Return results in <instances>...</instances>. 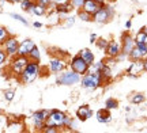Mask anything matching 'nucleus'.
<instances>
[{
    "label": "nucleus",
    "mask_w": 147,
    "mask_h": 133,
    "mask_svg": "<svg viewBox=\"0 0 147 133\" xmlns=\"http://www.w3.org/2000/svg\"><path fill=\"white\" fill-rule=\"evenodd\" d=\"M79 84L87 91H94L100 88L101 86L105 84V80L102 78L101 72H87V74L82 75V79Z\"/></svg>",
    "instance_id": "1"
},
{
    "label": "nucleus",
    "mask_w": 147,
    "mask_h": 133,
    "mask_svg": "<svg viewBox=\"0 0 147 133\" xmlns=\"http://www.w3.org/2000/svg\"><path fill=\"white\" fill-rule=\"evenodd\" d=\"M40 72H41V65L37 61H29L27 65L25 67V69L22 71V74L18 76V79L22 84H30L34 80L40 76Z\"/></svg>",
    "instance_id": "2"
},
{
    "label": "nucleus",
    "mask_w": 147,
    "mask_h": 133,
    "mask_svg": "<svg viewBox=\"0 0 147 133\" xmlns=\"http://www.w3.org/2000/svg\"><path fill=\"white\" fill-rule=\"evenodd\" d=\"M82 75L76 74L72 69H64L61 72L56 74V84L59 86H75L80 83Z\"/></svg>",
    "instance_id": "3"
},
{
    "label": "nucleus",
    "mask_w": 147,
    "mask_h": 133,
    "mask_svg": "<svg viewBox=\"0 0 147 133\" xmlns=\"http://www.w3.org/2000/svg\"><path fill=\"white\" fill-rule=\"evenodd\" d=\"M115 16V7L109 3L101 5L100 10L93 15V22L98 23V25H105L108 22H110Z\"/></svg>",
    "instance_id": "4"
},
{
    "label": "nucleus",
    "mask_w": 147,
    "mask_h": 133,
    "mask_svg": "<svg viewBox=\"0 0 147 133\" xmlns=\"http://www.w3.org/2000/svg\"><path fill=\"white\" fill-rule=\"evenodd\" d=\"M67 113L61 112L59 109H52L49 110V114H48L47 122L45 125H49V126H55L59 130L64 128V124H65V118H67Z\"/></svg>",
    "instance_id": "5"
},
{
    "label": "nucleus",
    "mask_w": 147,
    "mask_h": 133,
    "mask_svg": "<svg viewBox=\"0 0 147 133\" xmlns=\"http://www.w3.org/2000/svg\"><path fill=\"white\" fill-rule=\"evenodd\" d=\"M30 61V59L27 56H21V54H16L14 57H11L10 61V71L14 75L19 76L22 74V71L25 69V67L27 65V63Z\"/></svg>",
    "instance_id": "6"
},
{
    "label": "nucleus",
    "mask_w": 147,
    "mask_h": 133,
    "mask_svg": "<svg viewBox=\"0 0 147 133\" xmlns=\"http://www.w3.org/2000/svg\"><path fill=\"white\" fill-rule=\"evenodd\" d=\"M48 114H49V110H45V109H40L32 114V124L36 130L38 132L42 130V128L45 126V122H47Z\"/></svg>",
    "instance_id": "7"
},
{
    "label": "nucleus",
    "mask_w": 147,
    "mask_h": 133,
    "mask_svg": "<svg viewBox=\"0 0 147 133\" xmlns=\"http://www.w3.org/2000/svg\"><path fill=\"white\" fill-rule=\"evenodd\" d=\"M69 68L72 69V71H75V72L79 75H84V74L89 72L90 65L87 64L78 53V54H75L74 57H71V60H69Z\"/></svg>",
    "instance_id": "8"
},
{
    "label": "nucleus",
    "mask_w": 147,
    "mask_h": 133,
    "mask_svg": "<svg viewBox=\"0 0 147 133\" xmlns=\"http://www.w3.org/2000/svg\"><path fill=\"white\" fill-rule=\"evenodd\" d=\"M135 48V38L127 30L123 35H121V53L125 54L128 57V54L132 52V49Z\"/></svg>",
    "instance_id": "9"
},
{
    "label": "nucleus",
    "mask_w": 147,
    "mask_h": 133,
    "mask_svg": "<svg viewBox=\"0 0 147 133\" xmlns=\"http://www.w3.org/2000/svg\"><path fill=\"white\" fill-rule=\"evenodd\" d=\"M3 48H4V50L7 52L8 57L16 56V54H18V48H19V41H18V38L14 37V35H10V37L4 41Z\"/></svg>",
    "instance_id": "10"
},
{
    "label": "nucleus",
    "mask_w": 147,
    "mask_h": 133,
    "mask_svg": "<svg viewBox=\"0 0 147 133\" xmlns=\"http://www.w3.org/2000/svg\"><path fill=\"white\" fill-rule=\"evenodd\" d=\"M67 68V61L65 59L60 57V56H55L49 61V72L51 74H59Z\"/></svg>",
    "instance_id": "11"
},
{
    "label": "nucleus",
    "mask_w": 147,
    "mask_h": 133,
    "mask_svg": "<svg viewBox=\"0 0 147 133\" xmlns=\"http://www.w3.org/2000/svg\"><path fill=\"white\" fill-rule=\"evenodd\" d=\"M142 72H144L143 71V60H134L125 69L127 76H129V78H138Z\"/></svg>",
    "instance_id": "12"
},
{
    "label": "nucleus",
    "mask_w": 147,
    "mask_h": 133,
    "mask_svg": "<svg viewBox=\"0 0 147 133\" xmlns=\"http://www.w3.org/2000/svg\"><path fill=\"white\" fill-rule=\"evenodd\" d=\"M105 53L109 59H117V56L121 53V41H116V39L109 41Z\"/></svg>",
    "instance_id": "13"
},
{
    "label": "nucleus",
    "mask_w": 147,
    "mask_h": 133,
    "mask_svg": "<svg viewBox=\"0 0 147 133\" xmlns=\"http://www.w3.org/2000/svg\"><path fill=\"white\" fill-rule=\"evenodd\" d=\"M76 120L78 121H80V122H84V121H87L89 118L93 117V114H94V112L91 110V107L89 106V105H82V106H79L78 109H76Z\"/></svg>",
    "instance_id": "14"
},
{
    "label": "nucleus",
    "mask_w": 147,
    "mask_h": 133,
    "mask_svg": "<svg viewBox=\"0 0 147 133\" xmlns=\"http://www.w3.org/2000/svg\"><path fill=\"white\" fill-rule=\"evenodd\" d=\"M36 46V42L30 39V38H27V39H23L19 42V48H18V54H21V56H29V53L32 52V49Z\"/></svg>",
    "instance_id": "15"
},
{
    "label": "nucleus",
    "mask_w": 147,
    "mask_h": 133,
    "mask_svg": "<svg viewBox=\"0 0 147 133\" xmlns=\"http://www.w3.org/2000/svg\"><path fill=\"white\" fill-rule=\"evenodd\" d=\"M4 132L7 133H21L25 132V124L19 121V120H14V121H10L7 122L4 128Z\"/></svg>",
    "instance_id": "16"
},
{
    "label": "nucleus",
    "mask_w": 147,
    "mask_h": 133,
    "mask_svg": "<svg viewBox=\"0 0 147 133\" xmlns=\"http://www.w3.org/2000/svg\"><path fill=\"white\" fill-rule=\"evenodd\" d=\"M95 118L100 124H109L112 121V114H110V110H108L106 107L104 109H100L98 112L95 113Z\"/></svg>",
    "instance_id": "17"
},
{
    "label": "nucleus",
    "mask_w": 147,
    "mask_h": 133,
    "mask_svg": "<svg viewBox=\"0 0 147 133\" xmlns=\"http://www.w3.org/2000/svg\"><path fill=\"white\" fill-rule=\"evenodd\" d=\"M72 10H74V5L71 4V1H69V3H65V4L56 5V8H55V11H56V14L59 15V18H63V19L68 15Z\"/></svg>",
    "instance_id": "18"
},
{
    "label": "nucleus",
    "mask_w": 147,
    "mask_h": 133,
    "mask_svg": "<svg viewBox=\"0 0 147 133\" xmlns=\"http://www.w3.org/2000/svg\"><path fill=\"white\" fill-rule=\"evenodd\" d=\"M101 4L100 3H97L95 0H84V4H83V8L84 11H87V12H90L91 15H94L97 11L100 10Z\"/></svg>",
    "instance_id": "19"
},
{
    "label": "nucleus",
    "mask_w": 147,
    "mask_h": 133,
    "mask_svg": "<svg viewBox=\"0 0 147 133\" xmlns=\"http://www.w3.org/2000/svg\"><path fill=\"white\" fill-rule=\"evenodd\" d=\"M32 15H36V16H45L48 14V5L45 4H41V3H37L34 4V7L32 8Z\"/></svg>",
    "instance_id": "20"
},
{
    "label": "nucleus",
    "mask_w": 147,
    "mask_h": 133,
    "mask_svg": "<svg viewBox=\"0 0 147 133\" xmlns=\"http://www.w3.org/2000/svg\"><path fill=\"white\" fill-rule=\"evenodd\" d=\"M79 56L82 57V59L87 63L89 65H91L95 61V56H94V53L90 50L89 48H84V49H82L80 52H79Z\"/></svg>",
    "instance_id": "21"
},
{
    "label": "nucleus",
    "mask_w": 147,
    "mask_h": 133,
    "mask_svg": "<svg viewBox=\"0 0 147 133\" xmlns=\"http://www.w3.org/2000/svg\"><path fill=\"white\" fill-rule=\"evenodd\" d=\"M128 59L134 61V60H143V59H147V53L146 52H143L142 49H139L135 45V48L132 49V52L128 54Z\"/></svg>",
    "instance_id": "22"
},
{
    "label": "nucleus",
    "mask_w": 147,
    "mask_h": 133,
    "mask_svg": "<svg viewBox=\"0 0 147 133\" xmlns=\"http://www.w3.org/2000/svg\"><path fill=\"white\" fill-rule=\"evenodd\" d=\"M129 101H131L132 105H142L146 101V96L143 92H134L131 96H129Z\"/></svg>",
    "instance_id": "23"
},
{
    "label": "nucleus",
    "mask_w": 147,
    "mask_h": 133,
    "mask_svg": "<svg viewBox=\"0 0 147 133\" xmlns=\"http://www.w3.org/2000/svg\"><path fill=\"white\" fill-rule=\"evenodd\" d=\"M101 75H102V78L105 80V83H109L110 80H112V76H113V74H112V67L105 63L104 68L101 69Z\"/></svg>",
    "instance_id": "24"
},
{
    "label": "nucleus",
    "mask_w": 147,
    "mask_h": 133,
    "mask_svg": "<svg viewBox=\"0 0 147 133\" xmlns=\"http://www.w3.org/2000/svg\"><path fill=\"white\" fill-rule=\"evenodd\" d=\"M19 4H21L22 11L30 14V12H32V8L34 7V4H36V0H22Z\"/></svg>",
    "instance_id": "25"
},
{
    "label": "nucleus",
    "mask_w": 147,
    "mask_h": 133,
    "mask_svg": "<svg viewBox=\"0 0 147 133\" xmlns=\"http://www.w3.org/2000/svg\"><path fill=\"white\" fill-rule=\"evenodd\" d=\"M27 57L32 60V61H37V63H40V61H41V52H40V49H38V46H37V45L32 49V52L29 53V56H27Z\"/></svg>",
    "instance_id": "26"
},
{
    "label": "nucleus",
    "mask_w": 147,
    "mask_h": 133,
    "mask_svg": "<svg viewBox=\"0 0 147 133\" xmlns=\"http://www.w3.org/2000/svg\"><path fill=\"white\" fill-rule=\"evenodd\" d=\"M78 18L82 22H93V15L90 12H87V11H84L83 8L78 10Z\"/></svg>",
    "instance_id": "27"
},
{
    "label": "nucleus",
    "mask_w": 147,
    "mask_h": 133,
    "mask_svg": "<svg viewBox=\"0 0 147 133\" xmlns=\"http://www.w3.org/2000/svg\"><path fill=\"white\" fill-rule=\"evenodd\" d=\"M105 107L108 110H115L119 107V101L116 98H108L105 101Z\"/></svg>",
    "instance_id": "28"
},
{
    "label": "nucleus",
    "mask_w": 147,
    "mask_h": 133,
    "mask_svg": "<svg viewBox=\"0 0 147 133\" xmlns=\"http://www.w3.org/2000/svg\"><path fill=\"white\" fill-rule=\"evenodd\" d=\"M134 38H135V43H147V34L143 30H139Z\"/></svg>",
    "instance_id": "29"
},
{
    "label": "nucleus",
    "mask_w": 147,
    "mask_h": 133,
    "mask_svg": "<svg viewBox=\"0 0 147 133\" xmlns=\"http://www.w3.org/2000/svg\"><path fill=\"white\" fill-rule=\"evenodd\" d=\"M104 65H105V61H94L93 64L90 65L89 68V72H101V69L104 68Z\"/></svg>",
    "instance_id": "30"
},
{
    "label": "nucleus",
    "mask_w": 147,
    "mask_h": 133,
    "mask_svg": "<svg viewBox=\"0 0 147 133\" xmlns=\"http://www.w3.org/2000/svg\"><path fill=\"white\" fill-rule=\"evenodd\" d=\"M10 16L12 18V19H15V21H18V22H21L22 25H25V26H29V21H27L25 16H22V15H19V14H15V12H11L10 14Z\"/></svg>",
    "instance_id": "31"
},
{
    "label": "nucleus",
    "mask_w": 147,
    "mask_h": 133,
    "mask_svg": "<svg viewBox=\"0 0 147 133\" xmlns=\"http://www.w3.org/2000/svg\"><path fill=\"white\" fill-rule=\"evenodd\" d=\"M95 45H97L101 50H104V52H105L106 48H108V45H109V41L105 39V38H98V39L95 41Z\"/></svg>",
    "instance_id": "32"
},
{
    "label": "nucleus",
    "mask_w": 147,
    "mask_h": 133,
    "mask_svg": "<svg viewBox=\"0 0 147 133\" xmlns=\"http://www.w3.org/2000/svg\"><path fill=\"white\" fill-rule=\"evenodd\" d=\"M3 98H4L5 102H12L14 101V98H15V91L14 90H5L4 94H3Z\"/></svg>",
    "instance_id": "33"
},
{
    "label": "nucleus",
    "mask_w": 147,
    "mask_h": 133,
    "mask_svg": "<svg viewBox=\"0 0 147 133\" xmlns=\"http://www.w3.org/2000/svg\"><path fill=\"white\" fill-rule=\"evenodd\" d=\"M8 37H10V33H8V30H7L5 27L0 26V45H3V43H4V41Z\"/></svg>",
    "instance_id": "34"
},
{
    "label": "nucleus",
    "mask_w": 147,
    "mask_h": 133,
    "mask_svg": "<svg viewBox=\"0 0 147 133\" xmlns=\"http://www.w3.org/2000/svg\"><path fill=\"white\" fill-rule=\"evenodd\" d=\"M8 59H10V57H8L7 52L4 50L3 45H0V67H1V65H4L5 63H7V60H8Z\"/></svg>",
    "instance_id": "35"
},
{
    "label": "nucleus",
    "mask_w": 147,
    "mask_h": 133,
    "mask_svg": "<svg viewBox=\"0 0 147 133\" xmlns=\"http://www.w3.org/2000/svg\"><path fill=\"white\" fill-rule=\"evenodd\" d=\"M63 21H64V26L71 27V26H74V25H75V21H76V19H75L74 16H65Z\"/></svg>",
    "instance_id": "36"
},
{
    "label": "nucleus",
    "mask_w": 147,
    "mask_h": 133,
    "mask_svg": "<svg viewBox=\"0 0 147 133\" xmlns=\"http://www.w3.org/2000/svg\"><path fill=\"white\" fill-rule=\"evenodd\" d=\"M71 4L74 5V10H80L84 4V0H71Z\"/></svg>",
    "instance_id": "37"
},
{
    "label": "nucleus",
    "mask_w": 147,
    "mask_h": 133,
    "mask_svg": "<svg viewBox=\"0 0 147 133\" xmlns=\"http://www.w3.org/2000/svg\"><path fill=\"white\" fill-rule=\"evenodd\" d=\"M41 132H44V133H57L59 129L55 128V126H49V125H45V126L42 128Z\"/></svg>",
    "instance_id": "38"
},
{
    "label": "nucleus",
    "mask_w": 147,
    "mask_h": 133,
    "mask_svg": "<svg viewBox=\"0 0 147 133\" xmlns=\"http://www.w3.org/2000/svg\"><path fill=\"white\" fill-rule=\"evenodd\" d=\"M69 130H78V121L76 120H72V122L69 125Z\"/></svg>",
    "instance_id": "39"
},
{
    "label": "nucleus",
    "mask_w": 147,
    "mask_h": 133,
    "mask_svg": "<svg viewBox=\"0 0 147 133\" xmlns=\"http://www.w3.org/2000/svg\"><path fill=\"white\" fill-rule=\"evenodd\" d=\"M97 39H98V35H97L95 33H91V34H90V43H95Z\"/></svg>",
    "instance_id": "40"
},
{
    "label": "nucleus",
    "mask_w": 147,
    "mask_h": 133,
    "mask_svg": "<svg viewBox=\"0 0 147 133\" xmlns=\"http://www.w3.org/2000/svg\"><path fill=\"white\" fill-rule=\"evenodd\" d=\"M71 0H53V3L56 5H60V4H65V3H69Z\"/></svg>",
    "instance_id": "41"
},
{
    "label": "nucleus",
    "mask_w": 147,
    "mask_h": 133,
    "mask_svg": "<svg viewBox=\"0 0 147 133\" xmlns=\"http://www.w3.org/2000/svg\"><path fill=\"white\" fill-rule=\"evenodd\" d=\"M33 27H36V29H41V27H44V25H42L41 22L36 21V22H33Z\"/></svg>",
    "instance_id": "42"
},
{
    "label": "nucleus",
    "mask_w": 147,
    "mask_h": 133,
    "mask_svg": "<svg viewBox=\"0 0 147 133\" xmlns=\"http://www.w3.org/2000/svg\"><path fill=\"white\" fill-rule=\"evenodd\" d=\"M131 27H132V19H128L125 22V29L127 30H131Z\"/></svg>",
    "instance_id": "43"
},
{
    "label": "nucleus",
    "mask_w": 147,
    "mask_h": 133,
    "mask_svg": "<svg viewBox=\"0 0 147 133\" xmlns=\"http://www.w3.org/2000/svg\"><path fill=\"white\" fill-rule=\"evenodd\" d=\"M37 3H41V4H45V5H49L52 1L51 0H36Z\"/></svg>",
    "instance_id": "44"
},
{
    "label": "nucleus",
    "mask_w": 147,
    "mask_h": 133,
    "mask_svg": "<svg viewBox=\"0 0 147 133\" xmlns=\"http://www.w3.org/2000/svg\"><path fill=\"white\" fill-rule=\"evenodd\" d=\"M143 71L147 72V59H143Z\"/></svg>",
    "instance_id": "45"
},
{
    "label": "nucleus",
    "mask_w": 147,
    "mask_h": 133,
    "mask_svg": "<svg viewBox=\"0 0 147 133\" xmlns=\"http://www.w3.org/2000/svg\"><path fill=\"white\" fill-rule=\"evenodd\" d=\"M97 3H100L101 5H104V4H106V3H109V0H95Z\"/></svg>",
    "instance_id": "46"
},
{
    "label": "nucleus",
    "mask_w": 147,
    "mask_h": 133,
    "mask_svg": "<svg viewBox=\"0 0 147 133\" xmlns=\"http://www.w3.org/2000/svg\"><path fill=\"white\" fill-rule=\"evenodd\" d=\"M7 3H11V4H15V3H19L21 0H5Z\"/></svg>",
    "instance_id": "47"
},
{
    "label": "nucleus",
    "mask_w": 147,
    "mask_h": 133,
    "mask_svg": "<svg viewBox=\"0 0 147 133\" xmlns=\"http://www.w3.org/2000/svg\"><path fill=\"white\" fill-rule=\"evenodd\" d=\"M125 112H127V113L131 112V106H127V107H125Z\"/></svg>",
    "instance_id": "48"
},
{
    "label": "nucleus",
    "mask_w": 147,
    "mask_h": 133,
    "mask_svg": "<svg viewBox=\"0 0 147 133\" xmlns=\"http://www.w3.org/2000/svg\"><path fill=\"white\" fill-rule=\"evenodd\" d=\"M142 30H143V31H144V33H146V34H147V26H144V27H143V29H142Z\"/></svg>",
    "instance_id": "49"
},
{
    "label": "nucleus",
    "mask_w": 147,
    "mask_h": 133,
    "mask_svg": "<svg viewBox=\"0 0 147 133\" xmlns=\"http://www.w3.org/2000/svg\"><path fill=\"white\" fill-rule=\"evenodd\" d=\"M1 113H3V112H1V107H0V116H1Z\"/></svg>",
    "instance_id": "50"
},
{
    "label": "nucleus",
    "mask_w": 147,
    "mask_h": 133,
    "mask_svg": "<svg viewBox=\"0 0 147 133\" xmlns=\"http://www.w3.org/2000/svg\"><path fill=\"white\" fill-rule=\"evenodd\" d=\"M146 122H147V121H146Z\"/></svg>",
    "instance_id": "51"
},
{
    "label": "nucleus",
    "mask_w": 147,
    "mask_h": 133,
    "mask_svg": "<svg viewBox=\"0 0 147 133\" xmlns=\"http://www.w3.org/2000/svg\"><path fill=\"white\" fill-rule=\"evenodd\" d=\"M146 45H147V43H146Z\"/></svg>",
    "instance_id": "52"
}]
</instances>
